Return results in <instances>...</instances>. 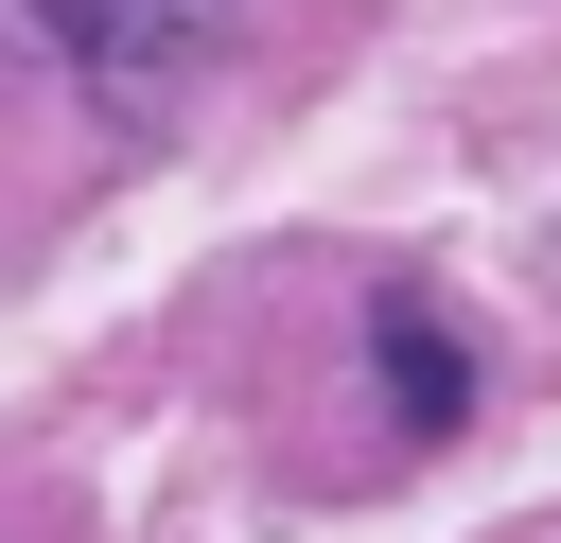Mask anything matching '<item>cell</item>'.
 <instances>
[{"instance_id":"obj_1","label":"cell","mask_w":561,"mask_h":543,"mask_svg":"<svg viewBox=\"0 0 561 543\" xmlns=\"http://www.w3.org/2000/svg\"><path fill=\"white\" fill-rule=\"evenodd\" d=\"M18 18H35V35L88 70V88H158V70H193V53H210L245 0H18Z\"/></svg>"},{"instance_id":"obj_2","label":"cell","mask_w":561,"mask_h":543,"mask_svg":"<svg viewBox=\"0 0 561 543\" xmlns=\"http://www.w3.org/2000/svg\"><path fill=\"white\" fill-rule=\"evenodd\" d=\"M368 385H386V420H403V438H456V420H473V333H456L438 298H403V280H386V298H368Z\"/></svg>"}]
</instances>
